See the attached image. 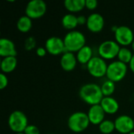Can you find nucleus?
Here are the masks:
<instances>
[{
  "mask_svg": "<svg viewBox=\"0 0 134 134\" xmlns=\"http://www.w3.org/2000/svg\"><path fill=\"white\" fill-rule=\"evenodd\" d=\"M77 63L78 60L76 56L75 55V53L70 52H65L64 53H63L60 60L61 68L65 71H73L75 68Z\"/></svg>",
  "mask_w": 134,
  "mask_h": 134,
  "instance_id": "15",
  "label": "nucleus"
},
{
  "mask_svg": "<svg viewBox=\"0 0 134 134\" xmlns=\"http://www.w3.org/2000/svg\"><path fill=\"white\" fill-rule=\"evenodd\" d=\"M87 23V17L83 15L78 16V24L79 25H84Z\"/></svg>",
  "mask_w": 134,
  "mask_h": 134,
  "instance_id": "30",
  "label": "nucleus"
},
{
  "mask_svg": "<svg viewBox=\"0 0 134 134\" xmlns=\"http://www.w3.org/2000/svg\"><path fill=\"white\" fill-rule=\"evenodd\" d=\"M24 134H40L39 129L35 125H28L24 130Z\"/></svg>",
  "mask_w": 134,
  "mask_h": 134,
  "instance_id": "26",
  "label": "nucleus"
},
{
  "mask_svg": "<svg viewBox=\"0 0 134 134\" xmlns=\"http://www.w3.org/2000/svg\"><path fill=\"white\" fill-rule=\"evenodd\" d=\"M80 98L90 106L100 104L104 98L100 86L95 83L83 85L79 90Z\"/></svg>",
  "mask_w": 134,
  "mask_h": 134,
  "instance_id": "1",
  "label": "nucleus"
},
{
  "mask_svg": "<svg viewBox=\"0 0 134 134\" xmlns=\"http://www.w3.org/2000/svg\"><path fill=\"white\" fill-rule=\"evenodd\" d=\"M90 122L87 113L76 111L72 113L68 119V126L74 133H79L85 131L90 126Z\"/></svg>",
  "mask_w": 134,
  "mask_h": 134,
  "instance_id": "3",
  "label": "nucleus"
},
{
  "mask_svg": "<svg viewBox=\"0 0 134 134\" xmlns=\"http://www.w3.org/2000/svg\"><path fill=\"white\" fill-rule=\"evenodd\" d=\"M128 71L127 64L119 61H113L108 66L107 74L106 76L108 80H111L112 82H119L122 81L126 75Z\"/></svg>",
  "mask_w": 134,
  "mask_h": 134,
  "instance_id": "4",
  "label": "nucleus"
},
{
  "mask_svg": "<svg viewBox=\"0 0 134 134\" xmlns=\"http://www.w3.org/2000/svg\"><path fill=\"white\" fill-rule=\"evenodd\" d=\"M45 48L48 53L57 56L63 54L66 52L64 39L57 36H52L46 39Z\"/></svg>",
  "mask_w": 134,
  "mask_h": 134,
  "instance_id": "10",
  "label": "nucleus"
},
{
  "mask_svg": "<svg viewBox=\"0 0 134 134\" xmlns=\"http://www.w3.org/2000/svg\"><path fill=\"white\" fill-rule=\"evenodd\" d=\"M64 5L68 12L77 13L86 8V0H66Z\"/></svg>",
  "mask_w": 134,
  "mask_h": 134,
  "instance_id": "19",
  "label": "nucleus"
},
{
  "mask_svg": "<svg viewBox=\"0 0 134 134\" xmlns=\"http://www.w3.org/2000/svg\"><path fill=\"white\" fill-rule=\"evenodd\" d=\"M17 54L14 42L7 38L0 39V56L4 58L7 57H16Z\"/></svg>",
  "mask_w": 134,
  "mask_h": 134,
  "instance_id": "14",
  "label": "nucleus"
},
{
  "mask_svg": "<svg viewBox=\"0 0 134 134\" xmlns=\"http://www.w3.org/2000/svg\"><path fill=\"white\" fill-rule=\"evenodd\" d=\"M131 46H132V49H133V51L134 52V40H133V42H132V44H131Z\"/></svg>",
  "mask_w": 134,
  "mask_h": 134,
  "instance_id": "32",
  "label": "nucleus"
},
{
  "mask_svg": "<svg viewBox=\"0 0 134 134\" xmlns=\"http://www.w3.org/2000/svg\"><path fill=\"white\" fill-rule=\"evenodd\" d=\"M9 83L8 78L5 74L0 73V90H4L7 87Z\"/></svg>",
  "mask_w": 134,
  "mask_h": 134,
  "instance_id": "27",
  "label": "nucleus"
},
{
  "mask_svg": "<svg viewBox=\"0 0 134 134\" xmlns=\"http://www.w3.org/2000/svg\"><path fill=\"white\" fill-rule=\"evenodd\" d=\"M100 104L105 114L108 115H114L119 110V102L112 97H104Z\"/></svg>",
  "mask_w": 134,
  "mask_h": 134,
  "instance_id": "16",
  "label": "nucleus"
},
{
  "mask_svg": "<svg viewBox=\"0 0 134 134\" xmlns=\"http://www.w3.org/2000/svg\"><path fill=\"white\" fill-rule=\"evenodd\" d=\"M99 130L103 134H111L115 130V122L111 120L104 119L99 125Z\"/></svg>",
  "mask_w": 134,
  "mask_h": 134,
  "instance_id": "24",
  "label": "nucleus"
},
{
  "mask_svg": "<svg viewBox=\"0 0 134 134\" xmlns=\"http://www.w3.org/2000/svg\"><path fill=\"white\" fill-rule=\"evenodd\" d=\"M64 42L65 46L66 52L70 53H77L82 47L86 46V37L79 31H71L68 32L64 38Z\"/></svg>",
  "mask_w": 134,
  "mask_h": 134,
  "instance_id": "2",
  "label": "nucleus"
},
{
  "mask_svg": "<svg viewBox=\"0 0 134 134\" xmlns=\"http://www.w3.org/2000/svg\"><path fill=\"white\" fill-rule=\"evenodd\" d=\"M98 5V2L97 0H86V8L90 10H94Z\"/></svg>",
  "mask_w": 134,
  "mask_h": 134,
  "instance_id": "28",
  "label": "nucleus"
},
{
  "mask_svg": "<svg viewBox=\"0 0 134 134\" xmlns=\"http://www.w3.org/2000/svg\"><path fill=\"white\" fill-rule=\"evenodd\" d=\"M15 134H24V133H15Z\"/></svg>",
  "mask_w": 134,
  "mask_h": 134,
  "instance_id": "34",
  "label": "nucleus"
},
{
  "mask_svg": "<svg viewBox=\"0 0 134 134\" xmlns=\"http://www.w3.org/2000/svg\"><path fill=\"white\" fill-rule=\"evenodd\" d=\"M9 129L15 133H24L28 126V121L26 115L20 111H13L8 119Z\"/></svg>",
  "mask_w": 134,
  "mask_h": 134,
  "instance_id": "5",
  "label": "nucleus"
},
{
  "mask_svg": "<svg viewBox=\"0 0 134 134\" xmlns=\"http://www.w3.org/2000/svg\"><path fill=\"white\" fill-rule=\"evenodd\" d=\"M86 27L93 33L100 32L104 27V19L102 15L97 13H91L87 17Z\"/></svg>",
  "mask_w": 134,
  "mask_h": 134,
  "instance_id": "12",
  "label": "nucleus"
},
{
  "mask_svg": "<svg viewBox=\"0 0 134 134\" xmlns=\"http://www.w3.org/2000/svg\"><path fill=\"white\" fill-rule=\"evenodd\" d=\"M62 26L67 29L71 31H74L75 27L79 25L78 24V16L73 13H68L65 14L61 20Z\"/></svg>",
  "mask_w": 134,
  "mask_h": 134,
  "instance_id": "20",
  "label": "nucleus"
},
{
  "mask_svg": "<svg viewBox=\"0 0 134 134\" xmlns=\"http://www.w3.org/2000/svg\"><path fill=\"white\" fill-rule=\"evenodd\" d=\"M93 57V49L89 46H85L76 53V58L79 63L81 64H87L90 60Z\"/></svg>",
  "mask_w": 134,
  "mask_h": 134,
  "instance_id": "17",
  "label": "nucleus"
},
{
  "mask_svg": "<svg viewBox=\"0 0 134 134\" xmlns=\"http://www.w3.org/2000/svg\"><path fill=\"white\" fill-rule=\"evenodd\" d=\"M17 65V59L16 57H7L2 58L1 61L2 73L8 74L13 72Z\"/></svg>",
  "mask_w": 134,
  "mask_h": 134,
  "instance_id": "18",
  "label": "nucleus"
},
{
  "mask_svg": "<svg viewBox=\"0 0 134 134\" xmlns=\"http://www.w3.org/2000/svg\"><path fill=\"white\" fill-rule=\"evenodd\" d=\"M115 42L123 47L128 46L132 44L134 40V35L132 29L127 26H119L116 31L114 33Z\"/></svg>",
  "mask_w": 134,
  "mask_h": 134,
  "instance_id": "9",
  "label": "nucleus"
},
{
  "mask_svg": "<svg viewBox=\"0 0 134 134\" xmlns=\"http://www.w3.org/2000/svg\"><path fill=\"white\" fill-rule=\"evenodd\" d=\"M115 130L122 134H128L134 131V120L132 117L122 115L116 118L114 121Z\"/></svg>",
  "mask_w": 134,
  "mask_h": 134,
  "instance_id": "11",
  "label": "nucleus"
},
{
  "mask_svg": "<svg viewBox=\"0 0 134 134\" xmlns=\"http://www.w3.org/2000/svg\"><path fill=\"white\" fill-rule=\"evenodd\" d=\"M129 67H130V70L134 73V54L133 56V58H132L131 61H130V63L129 64Z\"/></svg>",
  "mask_w": 134,
  "mask_h": 134,
  "instance_id": "31",
  "label": "nucleus"
},
{
  "mask_svg": "<svg viewBox=\"0 0 134 134\" xmlns=\"http://www.w3.org/2000/svg\"><path fill=\"white\" fill-rule=\"evenodd\" d=\"M133 53L130 49L126 47H122L118 54V60L126 64H130L133 58Z\"/></svg>",
  "mask_w": 134,
  "mask_h": 134,
  "instance_id": "22",
  "label": "nucleus"
},
{
  "mask_svg": "<svg viewBox=\"0 0 134 134\" xmlns=\"http://www.w3.org/2000/svg\"><path fill=\"white\" fill-rule=\"evenodd\" d=\"M46 3L42 0L30 1L25 8V15L31 20L39 19L46 13Z\"/></svg>",
  "mask_w": 134,
  "mask_h": 134,
  "instance_id": "8",
  "label": "nucleus"
},
{
  "mask_svg": "<svg viewBox=\"0 0 134 134\" xmlns=\"http://www.w3.org/2000/svg\"><path fill=\"white\" fill-rule=\"evenodd\" d=\"M36 46V40L34 37L30 36L27 38L24 41V49L27 51H31L34 49Z\"/></svg>",
  "mask_w": 134,
  "mask_h": 134,
  "instance_id": "25",
  "label": "nucleus"
},
{
  "mask_svg": "<svg viewBox=\"0 0 134 134\" xmlns=\"http://www.w3.org/2000/svg\"><path fill=\"white\" fill-rule=\"evenodd\" d=\"M104 97H111L115 90V83L111 80H106L100 86Z\"/></svg>",
  "mask_w": 134,
  "mask_h": 134,
  "instance_id": "23",
  "label": "nucleus"
},
{
  "mask_svg": "<svg viewBox=\"0 0 134 134\" xmlns=\"http://www.w3.org/2000/svg\"><path fill=\"white\" fill-rule=\"evenodd\" d=\"M87 115L91 124L99 126L104 120L106 114L100 104H97L90 106Z\"/></svg>",
  "mask_w": 134,
  "mask_h": 134,
  "instance_id": "13",
  "label": "nucleus"
},
{
  "mask_svg": "<svg viewBox=\"0 0 134 134\" xmlns=\"http://www.w3.org/2000/svg\"><path fill=\"white\" fill-rule=\"evenodd\" d=\"M108 66V64H107L105 60L97 56H94L86 64V68L90 75L98 79L106 76Z\"/></svg>",
  "mask_w": 134,
  "mask_h": 134,
  "instance_id": "6",
  "label": "nucleus"
},
{
  "mask_svg": "<svg viewBox=\"0 0 134 134\" xmlns=\"http://www.w3.org/2000/svg\"><path fill=\"white\" fill-rule=\"evenodd\" d=\"M128 134H134V131H133V132H131V133H130Z\"/></svg>",
  "mask_w": 134,
  "mask_h": 134,
  "instance_id": "33",
  "label": "nucleus"
},
{
  "mask_svg": "<svg viewBox=\"0 0 134 134\" xmlns=\"http://www.w3.org/2000/svg\"><path fill=\"white\" fill-rule=\"evenodd\" d=\"M32 27V20L27 16H20L16 22V28L21 33H27Z\"/></svg>",
  "mask_w": 134,
  "mask_h": 134,
  "instance_id": "21",
  "label": "nucleus"
},
{
  "mask_svg": "<svg viewBox=\"0 0 134 134\" xmlns=\"http://www.w3.org/2000/svg\"><path fill=\"white\" fill-rule=\"evenodd\" d=\"M120 46L113 40H106L100 43L98 48L99 57L104 60H112L118 57Z\"/></svg>",
  "mask_w": 134,
  "mask_h": 134,
  "instance_id": "7",
  "label": "nucleus"
},
{
  "mask_svg": "<svg viewBox=\"0 0 134 134\" xmlns=\"http://www.w3.org/2000/svg\"><path fill=\"white\" fill-rule=\"evenodd\" d=\"M35 53H36V54H37L38 57H45V56L46 55L47 51H46V49L45 47H41V46H40V47H38V48L36 49Z\"/></svg>",
  "mask_w": 134,
  "mask_h": 134,
  "instance_id": "29",
  "label": "nucleus"
}]
</instances>
